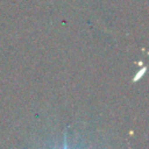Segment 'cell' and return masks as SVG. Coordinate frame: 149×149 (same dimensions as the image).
<instances>
[{"label":"cell","mask_w":149,"mask_h":149,"mask_svg":"<svg viewBox=\"0 0 149 149\" xmlns=\"http://www.w3.org/2000/svg\"><path fill=\"white\" fill-rule=\"evenodd\" d=\"M62 149H68V146H66V134L64 135V142H63V147Z\"/></svg>","instance_id":"1"}]
</instances>
